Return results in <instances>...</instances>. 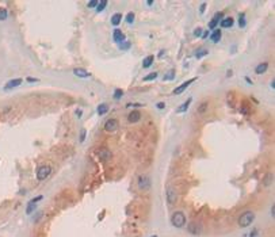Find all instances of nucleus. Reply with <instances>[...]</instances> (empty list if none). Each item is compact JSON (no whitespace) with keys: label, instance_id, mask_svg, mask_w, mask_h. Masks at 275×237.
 <instances>
[{"label":"nucleus","instance_id":"f257e3e1","mask_svg":"<svg viewBox=\"0 0 275 237\" xmlns=\"http://www.w3.org/2000/svg\"><path fill=\"white\" fill-rule=\"evenodd\" d=\"M171 222L176 228H183L186 225V216L182 211H175L171 217Z\"/></svg>","mask_w":275,"mask_h":237},{"label":"nucleus","instance_id":"f03ea898","mask_svg":"<svg viewBox=\"0 0 275 237\" xmlns=\"http://www.w3.org/2000/svg\"><path fill=\"white\" fill-rule=\"evenodd\" d=\"M255 220V214L252 213V211H245V213H243L240 216V218H239V225L241 226V228H247V226H249L252 222H254Z\"/></svg>","mask_w":275,"mask_h":237},{"label":"nucleus","instance_id":"7ed1b4c3","mask_svg":"<svg viewBox=\"0 0 275 237\" xmlns=\"http://www.w3.org/2000/svg\"><path fill=\"white\" fill-rule=\"evenodd\" d=\"M52 173V168L49 165H41V167L37 170V179L39 181H44L45 179L49 178V175Z\"/></svg>","mask_w":275,"mask_h":237},{"label":"nucleus","instance_id":"20e7f679","mask_svg":"<svg viewBox=\"0 0 275 237\" xmlns=\"http://www.w3.org/2000/svg\"><path fill=\"white\" fill-rule=\"evenodd\" d=\"M137 184H138V188L142 191H146L149 190L150 187V179L148 175H140L138 176V180H137Z\"/></svg>","mask_w":275,"mask_h":237},{"label":"nucleus","instance_id":"39448f33","mask_svg":"<svg viewBox=\"0 0 275 237\" xmlns=\"http://www.w3.org/2000/svg\"><path fill=\"white\" fill-rule=\"evenodd\" d=\"M119 127V122H118V119H115V118H110L108 121H106L105 123V130L106 132H115V130Z\"/></svg>","mask_w":275,"mask_h":237},{"label":"nucleus","instance_id":"423d86ee","mask_svg":"<svg viewBox=\"0 0 275 237\" xmlns=\"http://www.w3.org/2000/svg\"><path fill=\"white\" fill-rule=\"evenodd\" d=\"M98 157H99V160L102 161H110L113 157V153L110 149H107V148H102V149L98 150Z\"/></svg>","mask_w":275,"mask_h":237},{"label":"nucleus","instance_id":"0eeeda50","mask_svg":"<svg viewBox=\"0 0 275 237\" xmlns=\"http://www.w3.org/2000/svg\"><path fill=\"white\" fill-rule=\"evenodd\" d=\"M167 202L170 205H175L176 201H178V195H176V191L173 188H167Z\"/></svg>","mask_w":275,"mask_h":237},{"label":"nucleus","instance_id":"6e6552de","mask_svg":"<svg viewBox=\"0 0 275 237\" xmlns=\"http://www.w3.org/2000/svg\"><path fill=\"white\" fill-rule=\"evenodd\" d=\"M195 80H196V79H190V80H187V81H185V83H183V84H180V85H179L178 88H175V91H173V94H175V95H179V94H182V92H183V91H185V90H187V88H188V85H190V84H193V83L195 81Z\"/></svg>","mask_w":275,"mask_h":237},{"label":"nucleus","instance_id":"1a4fd4ad","mask_svg":"<svg viewBox=\"0 0 275 237\" xmlns=\"http://www.w3.org/2000/svg\"><path fill=\"white\" fill-rule=\"evenodd\" d=\"M113 38H114L115 42H118V44H122V42H125V34H123V33L119 29H115L114 33H113Z\"/></svg>","mask_w":275,"mask_h":237},{"label":"nucleus","instance_id":"9d476101","mask_svg":"<svg viewBox=\"0 0 275 237\" xmlns=\"http://www.w3.org/2000/svg\"><path fill=\"white\" fill-rule=\"evenodd\" d=\"M140 119H141V113L137 111V110H133V111L127 115V121H129L130 123H136Z\"/></svg>","mask_w":275,"mask_h":237},{"label":"nucleus","instance_id":"9b49d317","mask_svg":"<svg viewBox=\"0 0 275 237\" xmlns=\"http://www.w3.org/2000/svg\"><path fill=\"white\" fill-rule=\"evenodd\" d=\"M233 23H234V21H233V18H232V16L224 18L222 21L219 22V24H221V27H222V29H229V27L233 26Z\"/></svg>","mask_w":275,"mask_h":237},{"label":"nucleus","instance_id":"f8f14e48","mask_svg":"<svg viewBox=\"0 0 275 237\" xmlns=\"http://www.w3.org/2000/svg\"><path fill=\"white\" fill-rule=\"evenodd\" d=\"M267 69H268V62H262L255 68V72H256V75H263Z\"/></svg>","mask_w":275,"mask_h":237},{"label":"nucleus","instance_id":"ddd939ff","mask_svg":"<svg viewBox=\"0 0 275 237\" xmlns=\"http://www.w3.org/2000/svg\"><path fill=\"white\" fill-rule=\"evenodd\" d=\"M21 84H22V79H14V80H10L4 88H6V90H10V88H15Z\"/></svg>","mask_w":275,"mask_h":237},{"label":"nucleus","instance_id":"4468645a","mask_svg":"<svg viewBox=\"0 0 275 237\" xmlns=\"http://www.w3.org/2000/svg\"><path fill=\"white\" fill-rule=\"evenodd\" d=\"M73 75L77 77H88L90 73H88L85 69H82V68H76V69L73 70Z\"/></svg>","mask_w":275,"mask_h":237},{"label":"nucleus","instance_id":"2eb2a0df","mask_svg":"<svg viewBox=\"0 0 275 237\" xmlns=\"http://www.w3.org/2000/svg\"><path fill=\"white\" fill-rule=\"evenodd\" d=\"M221 35H222V31H221L219 29H216V30L213 31V34L210 35V39H211L213 42H218L219 39H221Z\"/></svg>","mask_w":275,"mask_h":237},{"label":"nucleus","instance_id":"dca6fc26","mask_svg":"<svg viewBox=\"0 0 275 237\" xmlns=\"http://www.w3.org/2000/svg\"><path fill=\"white\" fill-rule=\"evenodd\" d=\"M121 21H122V14H119V12H117V14H114L111 16V23L114 26H118L121 23Z\"/></svg>","mask_w":275,"mask_h":237},{"label":"nucleus","instance_id":"f3484780","mask_svg":"<svg viewBox=\"0 0 275 237\" xmlns=\"http://www.w3.org/2000/svg\"><path fill=\"white\" fill-rule=\"evenodd\" d=\"M272 181H274V173L268 172L266 176H264V179H263V184L264 186H270Z\"/></svg>","mask_w":275,"mask_h":237},{"label":"nucleus","instance_id":"a211bd4d","mask_svg":"<svg viewBox=\"0 0 275 237\" xmlns=\"http://www.w3.org/2000/svg\"><path fill=\"white\" fill-rule=\"evenodd\" d=\"M153 61H155V57H153V56L145 57V59H144V61H142V67L144 68H149L150 65L153 64Z\"/></svg>","mask_w":275,"mask_h":237},{"label":"nucleus","instance_id":"6ab92c4d","mask_svg":"<svg viewBox=\"0 0 275 237\" xmlns=\"http://www.w3.org/2000/svg\"><path fill=\"white\" fill-rule=\"evenodd\" d=\"M208 53H209V50H208V49H203V47H201V49L196 50L195 57H196V59H202V57H203V56H206Z\"/></svg>","mask_w":275,"mask_h":237},{"label":"nucleus","instance_id":"aec40b11","mask_svg":"<svg viewBox=\"0 0 275 237\" xmlns=\"http://www.w3.org/2000/svg\"><path fill=\"white\" fill-rule=\"evenodd\" d=\"M190 103H191V99H187V102L186 103H183V104L180 106V107L176 110L178 113H185V111H187V108H188V106H190Z\"/></svg>","mask_w":275,"mask_h":237},{"label":"nucleus","instance_id":"412c9836","mask_svg":"<svg viewBox=\"0 0 275 237\" xmlns=\"http://www.w3.org/2000/svg\"><path fill=\"white\" fill-rule=\"evenodd\" d=\"M107 111H108L107 104H100L99 107H98V114H99V115H105Z\"/></svg>","mask_w":275,"mask_h":237},{"label":"nucleus","instance_id":"4be33fe9","mask_svg":"<svg viewBox=\"0 0 275 237\" xmlns=\"http://www.w3.org/2000/svg\"><path fill=\"white\" fill-rule=\"evenodd\" d=\"M106 6H107V1H106V0H100L99 3H98V6H96V11L98 12L103 11V10L106 8Z\"/></svg>","mask_w":275,"mask_h":237},{"label":"nucleus","instance_id":"5701e85b","mask_svg":"<svg viewBox=\"0 0 275 237\" xmlns=\"http://www.w3.org/2000/svg\"><path fill=\"white\" fill-rule=\"evenodd\" d=\"M208 102H203V103H201V104H199V107H198V113L199 114H203V113L206 111V110H208Z\"/></svg>","mask_w":275,"mask_h":237},{"label":"nucleus","instance_id":"b1692460","mask_svg":"<svg viewBox=\"0 0 275 237\" xmlns=\"http://www.w3.org/2000/svg\"><path fill=\"white\" fill-rule=\"evenodd\" d=\"M247 22H245V15L244 14H240V16H239V26L243 29V27H245Z\"/></svg>","mask_w":275,"mask_h":237},{"label":"nucleus","instance_id":"393cba45","mask_svg":"<svg viewBox=\"0 0 275 237\" xmlns=\"http://www.w3.org/2000/svg\"><path fill=\"white\" fill-rule=\"evenodd\" d=\"M159 76V73H157V72H153V73H149V75H148V76H145V77H144V81H149V80H155L156 79V77H157Z\"/></svg>","mask_w":275,"mask_h":237},{"label":"nucleus","instance_id":"a878e982","mask_svg":"<svg viewBox=\"0 0 275 237\" xmlns=\"http://www.w3.org/2000/svg\"><path fill=\"white\" fill-rule=\"evenodd\" d=\"M35 207H37V205H35V203L29 202V206H27V209H26V213H27V214H31L33 211L35 210Z\"/></svg>","mask_w":275,"mask_h":237},{"label":"nucleus","instance_id":"bb28decb","mask_svg":"<svg viewBox=\"0 0 275 237\" xmlns=\"http://www.w3.org/2000/svg\"><path fill=\"white\" fill-rule=\"evenodd\" d=\"M217 24H218V21L217 19H211L210 22H209V29H211V30H216V27H217Z\"/></svg>","mask_w":275,"mask_h":237},{"label":"nucleus","instance_id":"cd10ccee","mask_svg":"<svg viewBox=\"0 0 275 237\" xmlns=\"http://www.w3.org/2000/svg\"><path fill=\"white\" fill-rule=\"evenodd\" d=\"M122 95H123V91L122 90H119V88H118V90H115L114 91V99H121V98H122Z\"/></svg>","mask_w":275,"mask_h":237},{"label":"nucleus","instance_id":"c85d7f7f","mask_svg":"<svg viewBox=\"0 0 275 237\" xmlns=\"http://www.w3.org/2000/svg\"><path fill=\"white\" fill-rule=\"evenodd\" d=\"M126 22L127 23H133L134 22V14L133 12H129V14L126 15Z\"/></svg>","mask_w":275,"mask_h":237},{"label":"nucleus","instance_id":"c756f323","mask_svg":"<svg viewBox=\"0 0 275 237\" xmlns=\"http://www.w3.org/2000/svg\"><path fill=\"white\" fill-rule=\"evenodd\" d=\"M6 18H7V10L0 8V21H6Z\"/></svg>","mask_w":275,"mask_h":237},{"label":"nucleus","instance_id":"7c9ffc66","mask_svg":"<svg viewBox=\"0 0 275 237\" xmlns=\"http://www.w3.org/2000/svg\"><path fill=\"white\" fill-rule=\"evenodd\" d=\"M202 33H203V30L201 29V27H196V29L194 30V35H195V37H202Z\"/></svg>","mask_w":275,"mask_h":237},{"label":"nucleus","instance_id":"2f4dec72","mask_svg":"<svg viewBox=\"0 0 275 237\" xmlns=\"http://www.w3.org/2000/svg\"><path fill=\"white\" fill-rule=\"evenodd\" d=\"M119 47H121V49H129V47H130V42H127V41L122 42V44H119Z\"/></svg>","mask_w":275,"mask_h":237},{"label":"nucleus","instance_id":"473e14b6","mask_svg":"<svg viewBox=\"0 0 275 237\" xmlns=\"http://www.w3.org/2000/svg\"><path fill=\"white\" fill-rule=\"evenodd\" d=\"M214 19H217L218 22H221L224 19V14H222V12H218V14H216V15H214Z\"/></svg>","mask_w":275,"mask_h":237},{"label":"nucleus","instance_id":"72a5a7b5","mask_svg":"<svg viewBox=\"0 0 275 237\" xmlns=\"http://www.w3.org/2000/svg\"><path fill=\"white\" fill-rule=\"evenodd\" d=\"M173 75H175V72H173V70H171L170 73H168V76H164V80H172L173 79Z\"/></svg>","mask_w":275,"mask_h":237},{"label":"nucleus","instance_id":"f704fd0d","mask_svg":"<svg viewBox=\"0 0 275 237\" xmlns=\"http://www.w3.org/2000/svg\"><path fill=\"white\" fill-rule=\"evenodd\" d=\"M98 3H99L98 0H92V1H90V3H88V7H90V8H92V7H96Z\"/></svg>","mask_w":275,"mask_h":237},{"label":"nucleus","instance_id":"c9c22d12","mask_svg":"<svg viewBox=\"0 0 275 237\" xmlns=\"http://www.w3.org/2000/svg\"><path fill=\"white\" fill-rule=\"evenodd\" d=\"M84 138H85V129H83L82 130V133H80V141H84Z\"/></svg>","mask_w":275,"mask_h":237},{"label":"nucleus","instance_id":"e433bc0d","mask_svg":"<svg viewBox=\"0 0 275 237\" xmlns=\"http://www.w3.org/2000/svg\"><path fill=\"white\" fill-rule=\"evenodd\" d=\"M205 8H206V3H202L201 4V7H199V12L203 14V12H205Z\"/></svg>","mask_w":275,"mask_h":237},{"label":"nucleus","instance_id":"4c0bfd02","mask_svg":"<svg viewBox=\"0 0 275 237\" xmlns=\"http://www.w3.org/2000/svg\"><path fill=\"white\" fill-rule=\"evenodd\" d=\"M156 107H157V108H160V110H163V108L165 107V104H164L163 102H159L157 104H156Z\"/></svg>","mask_w":275,"mask_h":237},{"label":"nucleus","instance_id":"58836bf2","mask_svg":"<svg viewBox=\"0 0 275 237\" xmlns=\"http://www.w3.org/2000/svg\"><path fill=\"white\" fill-rule=\"evenodd\" d=\"M208 37H209V33H208V31L202 33V38H208Z\"/></svg>","mask_w":275,"mask_h":237},{"label":"nucleus","instance_id":"ea45409f","mask_svg":"<svg viewBox=\"0 0 275 237\" xmlns=\"http://www.w3.org/2000/svg\"><path fill=\"white\" fill-rule=\"evenodd\" d=\"M274 214H275V207H274V205H272V209H271V216L274 217Z\"/></svg>","mask_w":275,"mask_h":237},{"label":"nucleus","instance_id":"a19ab883","mask_svg":"<svg viewBox=\"0 0 275 237\" xmlns=\"http://www.w3.org/2000/svg\"><path fill=\"white\" fill-rule=\"evenodd\" d=\"M27 80H29L30 83H33V81H37V79H33V77H29V79H27Z\"/></svg>","mask_w":275,"mask_h":237},{"label":"nucleus","instance_id":"79ce46f5","mask_svg":"<svg viewBox=\"0 0 275 237\" xmlns=\"http://www.w3.org/2000/svg\"><path fill=\"white\" fill-rule=\"evenodd\" d=\"M152 237H157V236H152Z\"/></svg>","mask_w":275,"mask_h":237}]
</instances>
